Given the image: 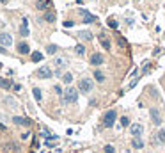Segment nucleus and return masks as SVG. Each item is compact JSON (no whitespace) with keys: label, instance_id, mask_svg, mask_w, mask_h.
<instances>
[{"label":"nucleus","instance_id":"1","mask_svg":"<svg viewBox=\"0 0 165 153\" xmlns=\"http://www.w3.org/2000/svg\"><path fill=\"white\" fill-rule=\"evenodd\" d=\"M78 100V91L75 89V87H67V89L64 91V102L66 103H75Z\"/></svg>","mask_w":165,"mask_h":153},{"label":"nucleus","instance_id":"2","mask_svg":"<svg viewBox=\"0 0 165 153\" xmlns=\"http://www.w3.org/2000/svg\"><path fill=\"white\" fill-rule=\"evenodd\" d=\"M115 119H117V112H115V111H108V112L103 116V126H105V128H110V126L115 123Z\"/></svg>","mask_w":165,"mask_h":153},{"label":"nucleus","instance_id":"3","mask_svg":"<svg viewBox=\"0 0 165 153\" xmlns=\"http://www.w3.org/2000/svg\"><path fill=\"white\" fill-rule=\"evenodd\" d=\"M78 87H80L82 93H91V91L94 89V82H92L91 78H82L80 84H78Z\"/></svg>","mask_w":165,"mask_h":153},{"label":"nucleus","instance_id":"4","mask_svg":"<svg viewBox=\"0 0 165 153\" xmlns=\"http://www.w3.org/2000/svg\"><path fill=\"white\" fill-rule=\"evenodd\" d=\"M0 45L2 47H11L13 45V36L9 32H0Z\"/></svg>","mask_w":165,"mask_h":153},{"label":"nucleus","instance_id":"5","mask_svg":"<svg viewBox=\"0 0 165 153\" xmlns=\"http://www.w3.org/2000/svg\"><path fill=\"white\" fill-rule=\"evenodd\" d=\"M130 132H131V135L137 139V137H140V135H142V132H144V126H142V125H131V126H130Z\"/></svg>","mask_w":165,"mask_h":153},{"label":"nucleus","instance_id":"6","mask_svg":"<svg viewBox=\"0 0 165 153\" xmlns=\"http://www.w3.org/2000/svg\"><path fill=\"white\" fill-rule=\"evenodd\" d=\"M53 73H52V70L48 68V66H43V68H39V71H37V77L39 78H50Z\"/></svg>","mask_w":165,"mask_h":153},{"label":"nucleus","instance_id":"7","mask_svg":"<svg viewBox=\"0 0 165 153\" xmlns=\"http://www.w3.org/2000/svg\"><path fill=\"white\" fill-rule=\"evenodd\" d=\"M151 119H153L154 125H161V116H160V111H158L156 107L151 109Z\"/></svg>","mask_w":165,"mask_h":153},{"label":"nucleus","instance_id":"8","mask_svg":"<svg viewBox=\"0 0 165 153\" xmlns=\"http://www.w3.org/2000/svg\"><path fill=\"white\" fill-rule=\"evenodd\" d=\"M29 52H30V47H29V43H27V41H21V43H18V54L25 55V54H29Z\"/></svg>","mask_w":165,"mask_h":153},{"label":"nucleus","instance_id":"9","mask_svg":"<svg viewBox=\"0 0 165 153\" xmlns=\"http://www.w3.org/2000/svg\"><path fill=\"white\" fill-rule=\"evenodd\" d=\"M89 62L92 64V66H100V64H103V55L101 54H94Z\"/></svg>","mask_w":165,"mask_h":153},{"label":"nucleus","instance_id":"10","mask_svg":"<svg viewBox=\"0 0 165 153\" xmlns=\"http://www.w3.org/2000/svg\"><path fill=\"white\" fill-rule=\"evenodd\" d=\"M13 123H14V125H29L30 121H29V119H25V118H20V116H14V118H13Z\"/></svg>","mask_w":165,"mask_h":153},{"label":"nucleus","instance_id":"11","mask_svg":"<svg viewBox=\"0 0 165 153\" xmlns=\"http://www.w3.org/2000/svg\"><path fill=\"white\" fill-rule=\"evenodd\" d=\"M50 4H52V0H39V2H37L36 6H37V9H41V11H43V9L48 7Z\"/></svg>","mask_w":165,"mask_h":153},{"label":"nucleus","instance_id":"12","mask_svg":"<svg viewBox=\"0 0 165 153\" xmlns=\"http://www.w3.org/2000/svg\"><path fill=\"white\" fill-rule=\"evenodd\" d=\"M100 41H101V45L105 47V50H110V39H108L107 36L101 34V36H100Z\"/></svg>","mask_w":165,"mask_h":153},{"label":"nucleus","instance_id":"13","mask_svg":"<svg viewBox=\"0 0 165 153\" xmlns=\"http://www.w3.org/2000/svg\"><path fill=\"white\" fill-rule=\"evenodd\" d=\"M32 94H34L36 102H41V98H43V93H41V89H39V87H32Z\"/></svg>","mask_w":165,"mask_h":153},{"label":"nucleus","instance_id":"14","mask_svg":"<svg viewBox=\"0 0 165 153\" xmlns=\"http://www.w3.org/2000/svg\"><path fill=\"white\" fill-rule=\"evenodd\" d=\"M131 146H133L135 149H140V148L144 146V142H142V139H140V137H137V139H133V141H131Z\"/></svg>","mask_w":165,"mask_h":153},{"label":"nucleus","instance_id":"15","mask_svg":"<svg viewBox=\"0 0 165 153\" xmlns=\"http://www.w3.org/2000/svg\"><path fill=\"white\" fill-rule=\"evenodd\" d=\"M0 87H2V89H11V82H9L7 78H2V77H0Z\"/></svg>","mask_w":165,"mask_h":153},{"label":"nucleus","instance_id":"16","mask_svg":"<svg viewBox=\"0 0 165 153\" xmlns=\"http://www.w3.org/2000/svg\"><path fill=\"white\" fill-rule=\"evenodd\" d=\"M94 78H96V82H103V80H105V75H103V71L96 70V71H94Z\"/></svg>","mask_w":165,"mask_h":153},{"label":"nucleus","instance_id":"17","mask_svg":"<svg viewBox=\"0 0 165 153\" xmlns=\"http://www.w3.org/2000/svg\"><path fill=\"white\" fill-rule=\"evenodd\" d=\"M84 21H85V23H92V21H96V18H94L92 14H89V13H84Z\"/></svg>","mask_w":165,"mask_h":153},{"label":"nucleus","instance_id":"18","mask_svg":"<svg viewBox=\"0 0 165 153\" xmlns=\"http://www.w3.org/2000/svg\"><path fill=\"white\" fill-rule=\"evenodd\" d=\"M32 61H34V62L43 61V54H41V52H32Z\"/></svg>","mask_w":165,"mask_h":153},{"label":"nucleus","instance_id":"19","mask_svg":"<svg viewBox=\"0 0 165 153\" xmlns=\"http://www.w3.org/2000/svg\"><path fill=\"white\" fill-rule=\"evenodd\" d=\"M75 52H77V55H84L85 54V47L84 45H77L75 47Z\"/></svg>","mask_w":165,"mask_h":153},{"label":"nucleus","instance_id":"20","mask_svg":"<svg viewBox=\"0 0 165 153\" xmlns=\"http://www.w3.org/2000/svg\"><path fill=\"white\" fill-rule=\"evenodd\" d=\"M57 52V45H48L46 47V54H50V55H53Z\"/></svg>","mask_w":165,"mask_h":153},{"label":"nucleus","instance_id":"21","mask_svg":"<svg viewBox=\"0 0 165 153\" xmlns=\"http://www.w3.org/2000/svg\"><path fill=\"white\" fill-rule=\"evenodd\" d=\"M44 20L50 21V23H53V21H55V14H53V13H46V14H44Z\"/></svg>","mask_w":165,"mask_h":153},{"label":"nucleus","instance_id":"22","mask_svg":"<svg viewBox=\"0 0 165 153\" xmlns=\"http://www.w3.org/2000/svg\"><path fill=\"white\" fill-rule=\"evenodd\" d=\"M62 80H64L66 84H71V82H73V75H71V73H66V75H62Z\"/></svg>","mask_w":165,"mask_h":153},{"label":"nucleus","instance_id":"23","mask_svg":"<svg viewBox=\"0 0 165 153\" xmlns=\"http://www.w3.org/2000/svg\"><path fill=\"white\" fill-rule=\"evenodd\" d=\"M80 37H82V39H89V41H91V39H92V34H91V32H87V30H84V32H80Z\"/></svg>","mask_w":165,"mask_h":153},{"label":"nucleus","instance_id":"24","mask_svg":"<svg viewBox=\"0 0 165 153\" xmlns=\"http://www.w3.org/2000/svg\"><path fill=\"white\" fill-rule=\"evenodd\" d=\"M20 34H21V36H25V37H27V36H29V29H27L25 25H21V29H20Z\"/></svg>","mask_w":165,"mask_h":153},{"label":"nucleus","instance_id":"25","mask_svg":"<svg viewBox=\"0 0 165 153\" xmlns=\"http://www.w3.org/2000/svg\"><path fill=\"white\" fill-rule=\"evenodd\" d=\"M108 27H110V29H117V21H115L114 18L108 20Z\"/></svg>","mask_w":165,"mask_h":153},{"label":"nucleus","instance_id":"26","mask_svg":"<svg viewBox=\"0 0 165 153\" xmlns=\"http://www.w3.org/2000/svg\"><path fill=\"white\" fill-rule=\"evenodd\" d=\"M55 62H57V66L60 68V66H64V64H66V59L64 57H59V59H55Z\"/></svg>","mask_w":165,"mask_h":153},{"label":"nucleus","instance_id":"27","mask_svg":"<svg viewBox=\"0 0 165 153\" xmlns=\"http://www.w3.org/2000/svg\"><path fill=\"white\" fill-rule=\"evenodd\" d=\"M158 139H160V142H165V128H163V130H160Z\"/></svg>","mask_w":165,"mask_h":153},{"label":"nucleus","instance_id":"28","mask_svg":"<svg viewBox=\"0 0 165 153\" xmlns=\"http://www.w3.org/2000/svg\"><path fill=\"white\" fill-rule=\"evenodd\" d=\"M121 125H123V126H128V125H130V119H128L126 116H123V118H121Z\"/></svg>","mask_w":165,"mask_h":153},{"label":"nucleus","instance_id":"29","mask_svg":"<svg viewBox=\"0 0 165 153\" xmlns=\"http://www.w3.org/2000/svg\"><path fill=\"white\" fill-rule=\"evenodd\" d=\"M105 153H115V149H114V146H105Z\"/></svg>","mask_w":165,"mask_h":153},{"label":"nucleus","instance_id":"30","mask_svg":"<svg viewBox=\"0 0 165 153\" xmlns=\"http://www.w3.org/2000/svg\"><path fill=\"white\" fill-rule=\"evenodd\" d=\"M6 102H7V105H13V107H14V100H13V98H9V96H7V98H6Z\"/></svg>","mask_w":165,"mask_h":153},{"label":"nucleus","instance_id":"31","mask_svg":"<svg viewBox=\"0 0 165 153\" xmlns=\"http://www.w3.org/2000/svg\"><path fill=\"white\" fill-rule=\"evenodd\" d=\"M55 87V93H59V94H62V87L60 85H53Z\"/></svg>","mask_w":165,"mask_h":153},{"label":"nucleus","instance_id":"32","mask_svg":"<svg viewBox=\"0 0 165 153\" xmlns=\"http://www.w3.org/2000/svg\"><path fill=\"white\" fill-rule=\"evenodd\" d=\"M149 68H151V64H144V66H142V70H144V71H147Z\"/></svg>","mask_w":165,"mask_h":153},{"label":"nucleus","instance_id":"33","mask_svg":"<svg viewBox=\"0 0 165 153\" xmlns=\"http://www.w3.org/2000/svg\"><path fill=\"white\" fill-rule=\"evenodd\" d=\"M0 54H6V48H2V47H0Z\"/></svg>","mask_w":165,"mask_h":153},{"label":"nucleus","instance_id":"34","mask_svg":"<svg viewBox=\"0 0 165 153\" xmlns=\"http://www.w3.org/2000/svg\"><path fill=\"white\" fill-rule=\"evenodd\" d=\"M77 2H78V4H82V0H77Z\"/></svg>","mask_w":165,"mask_h":153}]
</instances>
